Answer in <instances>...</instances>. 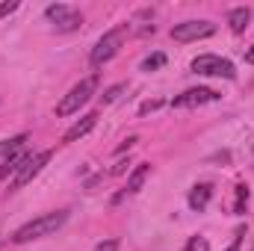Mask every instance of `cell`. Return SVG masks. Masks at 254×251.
Masks as SVG:
<instances>
[{
	"label": "cell",
	"mask_w": 254,
	"mask_h": 251,
	"mask_svg": "<svg viewBox=\"0 0 254 251\" xmlns=\"http://www.w3.org/2000/svg\"><path fill=\"white\" fill-rule=\"evenodd\" d=\"M65 219H68V213H65V210L45 213V216H39V219L27 222L24 228H18V231L12 234V243H15V246H24V243H30V240H39V237H51L54 231H60V228L65 225Z\"/></svg>",
	"instance_id": "cell-1"
},
{
	"label": "cell",
	"mask_w": 254,
	"mask_h": 251,
	"mask_svg": "<svg viewBox=\"0 0 254 251\" xmlns=\"http://www.w3.org/2000/svg\"><path fill=\"white\" fill-rule=\"evenodd\" d=\"M125 36H127V24L116 27V30H110V33H104V36H101V42H98V45L92 48V54H89V63H92V68H101L104 63H110V60L122 51Z\"/></svg>",
	"instance_id": "cell-2"
},
{
	"label": "cell",
	"mask_w": 254,
	"mask_h": 251,
	"mask_svg": "<svg viewBox=\"0 0 254 251\" xmlns=\"http://www.w3.org/2000/svg\"><path fill=\"white\" fill-rule=\"evenodd\" d=\"M95 86H98V77H86V80H80L68 95H65L63 101H60V107H57V116H71V113H77L92 95H95Z\"/></svg>",
	"instance_id": "cell-3"
},
{
	"label": "cell",
	"mask_w": 254,
	"mask_h": 251,
	"mask_svg": "<svg viewBox=\"0 0 254 251\" xmlns=\"http://www.w3.org/2000/svg\"><path fill=\"white\" fill-rule=\"evenodd\" d=\"M192 71L195 74H204V77H225V80H234L237 77V68L234 63L216 57V54H201L192 60Z\"/></svg>",
	"instance_id": "cell-4"
},
{
	"label": "cell",
	"mask_w": 254,
	"mask_h": 251,
	"mask_svg": "<svg viewBox=\"0 0 254 251\" xmlns=\"http://www.w3.org/2000/svg\"><path fill=\"white\" fill-rule=\"evenodd\" d=\"M216 33V24L210 21H187V24H175L172 27V39L175 42H198Z\"/></svg>",
	"instance_id": "cell-5"
},
{
	"label": "cell",
	"mask_w": 254,
	"mask_h": 251,
	"mask_svg": "<svg viewBox=\"0 0 254 251\" xmlns=\"http://www.w3.org/2000/svg\"><path fill=\"white\" fill-rule=\"evenodd\" d=\"M51 163V151H39V154H33L24 166H21V172L15 175V181H12V189H21V187H27L45 166Z\"/></svg>",
	"instance_id": "cell-6"
},
{
	"label": "cell",
	"mask_w": 254,
	"mask_h": 251,
	"mask_svg": "<svg viewBox=\"0 0 254 251\" xmlns=\"http://www.w3.org/2000/svg\"><path fill=\"white\" fill-rule=\"evenodd\" d=\"M210 101H219V92H213V89H187L184 95H178V98L172 101V107L187 110V107H201V104H210Z\"/></svg>",
	"instance_id": "cell-7"
},
{
	"label": "cell",
	"mask_w": 254,
	"mask_h": 251,
	"mask_svg": "<svg viewBox=\"0 0 254 251\" xmlns=\"http://www.w3.org/2000/svg\"><path fill=\"white\" fill-rule=\"evenodd\" d=\"M95 122H98V116H95V113H92V116H83V119H80L74 127H68V130H65L63 142H77L80 136H86V133L95 127Z\"/></svg>",
	"instance_id": "cell-8"
},
{
	"label": "cell",
	"mask_w": 254,
	"mask_h": 251,
	"mask_svg": "<svg viewBox=\"0 0 254 251\" xmlns=\"http://www.w3.org/2000/svg\"><path fill=\"white\" fill-rule=\"evenodd\" d=\"M249 21H252V9L249 6H237V9L228 12V24H231L234 33H243L249 27Z\"/></svg>",
	"instance_id": "cell-9"
},
{
	"label": "cell",
	"mask_w": 254,
	"mask_h": 251,
	"mask_svg": "<svg viewBox=\"0 0 254 251\" xmlns=\"http://www.w3.org/2000/svg\"><path fill=\"white\" fill-rule=\"evenodd\" d=\"M210 198H213V187H210V184H198V187H192V192H190V207L192 210H204V207L210 204Z\"/></svg>",
	"instance_id": "cell-10"
},
{
	"label": "cell",
	"mask_w": 254,
	"mask_h": 251,
	"mask_svg": "<svg viewBox=\"0 0 254 251\" xmlns=\"http://www.w3.org/2000/svg\"><path fill=\"white\" fill-rule=\"evenodd\" d=\"M148 175H151V166H148V163H139V166L133 169V175L127 178V192H139L142 184L148 181Z\"/></svg>",
	"instance_id": "cell-11"
},
{
	"label": "cell",
	"mask_w": 254,
	"mask_h": 251,
	"mask_svg": "<svg viewBox=\"0 0 254 251\" xmlns=\"http://www.w3.org/2000/svg\"><path fill=\"white\" fill-rule=\"evenodd\" d=\"M30 157H33V154H18V157H9V160H6V166L0 169V178H6L9 172H15V175H18V172H21V166H24Z\"/></svg>",
	"instance_id": "cell-12"
},
{
	"label": "cell",
	"mask_w": 254,
	"mask_h": 251,
	"mask_svg": "<svg viewBox=\"0 0 254 251\" xmlns=\"http://www.w3.org/2000/svg\"><path fill=\"white\" fill-rule=\"evenodd\" d=\"M27 142V133H18V136H12V139H3L0 142V157H6V154H15L21 145Z\"/></svg>",
	"instance_id": "cell-13"
},
{
	"label": "cell",
	"mask_w": 254,
	"mask_h": 251,
	"mask_svg": "<svg viewBox=\"0 0 254 251\" xmlns=\"http://www.w3.org/2000/svg\"><path fill=\"white\" fill-rule=\"evenodd\" d=\"M80 24H83V18H80V12H68V15H65L63 21L57 24V30H60V33H71V30H77Z\"/></svg>",
	"instance_id": "cell-14"
},
{
	"label": "cell",
	"mask_w": 254,
	"mask_h": 251,
	"mask_svg": "<svg viewBox=\"0 0 254 251\" xmlns=\"http://www.w3.org/2000/svg\"><path fill=\"white\" fill-rule=\"evenodd\" d=\"M163 65H166V54H151V57L142 60V71H157Z\"/></svg>",
	"instance_id": "cell-15"
},
{
	"label": "cell",
	"mask_w": 254,
	"mask_h": 251,
	"mask_svg": "<svg viewBox=\"0 0 254 251\" xmlns=\"http://www.w3.org/2000/svg\"><path fill=\"white\" fill-rule=\"evenodd\" d=\"M122 92H127V83H116V86H110V89L101 95V104H113V101H119Z\"/></svg>",
	"instance_id": "cell-16"
},
{
	"label": "cell",
	"mask_w": 254,
	"mask_h": 251,
	"mask_svg": "<svg viewBox=\"0 0 254 251\" xmlns=\"http://www.w3.org/2000/svg\"><path fill=\"white\" fill-rule=\"evenodd\" d=\"M68 12H71V9H68V6H63V3H54V6H48V18H51V21H57V24L63 21Z\"/></svg>",
	"instance_id": "cell-17"
},
{
	"label": "cell",
	"mask_w": 254,
	"mask_h": 251,
	"mask_svg": "<svg viewBox=\"0 0 254 251\" xmlns=\"http://www.w3.org/2000/svg\"><path fill=\"white\" fill-rule=\"evenodd\" d=\"M184 251H210V243H207V237H192Z\"/></svg>",
	"instance_id": "cell-18"
},
{
	"label": "cell",
	"mask_w": 254,
	"mask_h": 251,
	"mask_svg": "<svg viewBox=\"0 0 254 251\" xmlns=\"http://www.w3.org/2000/svg\"><path fill=\"white\" fill-rule=\"evenodd\" d=\"M246 201H249V189H246V187H237V207H234V213H243Z\"/></svg>",
	"instance_id": "cell-19"
},
{
	"label": "cell",
	"mask_w": 254,
	"mask_h": 251,
	"mask_svg": "<svg viewBox=\"0 0 254 251\" xmlns=\"http://www.w3.org/2000/svg\"><path fill=\"white\" fill-rule=\"evenodd\" d=\"M163 107V101L160 98H154V101H145L142 107H139V116H148V113H154V110H160Z\"/></svg>",
	"instance_id": "cell-20"
},
{
	"label": "cell",
	"mask_w": 254,
	"mask_h": 251,
	"mask_svg": "<svg viewBox=\"0 0 254 251\" xmlns=\"http://www.w3.org/2000/svg\"><path fill=\"white\" fill-rule=\"evenodd\" d=\"M18 9V0H9V3H0V18H6V15H12Z\"/></svg>",
	"instance_id": "cell-21"
},
{
	"label": "cell",
	"mask_w": 254,
	"mask_h": 251,
	"mask_svg": "<svg viewBox=\"0 0 254 251\" xmlns=\"http://www.w3.org/2000/svg\"><path fill=\"white\" fill-rule=\"evenodd\" d=\"M136 142H139V139H136V136H127L125 142H122V145H119V148H116V154H125V151H130V148H133V145H136Z\"/></svg>",
	"instance_id": "cell-22"
},
{
	"label": "cell",
	"mask_w": 254,
	"mask_h": 251,
	"mask_svg": "<svg viewBox=\"0 0 254 251\" xmlns=\"http://www.w3.org/2000/svg\"><path fill=\"white\" fill-rule=\"evenodd\" d=\"M95 251H119V240H107V243H98Z\"/></svg>",
	"instance_id": "cell-23"
},
{
	"label": "cell",
	"mask_w": 254,
	"mask_h": 251,
	"mask_svg": "<svg viewBox=\"0 0 254 251\" xmlns=\"http://www.w3.org/2000/svg\"><path fill=\"white\" fill-rule=\"evenodd\" d=\"M127 166H130V160H119V163L113 166V172H110V175H125V172H127Z\"/></svg>",
	"instance_id": "cell-24"
},
{
	"label": "cell",
	"mask_w": 254,
	"mask_h": 251,
	"mask_svg": "<svg viewBox=\"0 0 254 251\" xmlns=\"http://www.w3.org/2000/svg\"><path fill=\"white\" fill-rule=\"evenodd\" d=\"M240 240H243V231L237 234V240H234V246H231V249H225V251H240Z\"/></svg>",
	"instance_id": "cell-25"
},
{
	"label": "cell",
	"mask_w": 254,
	"mask_h": 251,
	"mask_svg": "<svg viewBox=\"0 0 254 251\" xmlns=\"http://www.w3.org/2000/svg\"><path fill=\"white\" fill-rule=\"evenodd\" d=\"M246 63H252V65H254V45H252V51L246 54Z\"/></svg>",
	"instance_id": "cell-26"
}]
</instances>
